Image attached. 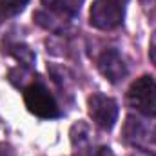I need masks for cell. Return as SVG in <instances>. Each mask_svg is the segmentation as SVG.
Listing matches in <instances>:
<instances>
[{"label":"cell","mask_w":156,"mask_h":156,"mask_svg":"<svg viewBox=\"0 0 156 156\" xmlns=\"http://www.w3.org/2000/svg\"><path fill=\"white\" fill-rule=\"evenodd\" d=\"M0 156H15V151L11 149V145L0 142Z\"/></svg>","instance_id":"obj_14"},{"label":"cell","mask_w":156,"mask_h":156,"mask_svg":"<svg viewBox=\"0 0 156 156\" xmlns=\"http://www.w3.org/2000/svg\"><path fill=\"white\" fill-rule=\"evenodd\" d=\"M87 111L93 122L104 131H111L118 120V104L102 93H94L87 98Z\"/></svg>","instance_id":"obj_4"},{"label":"cell","mask_w":156,"mask_h":156,"mask_svg":"<svg viewBox=\"0 0 156 156\" xmlns=\"http://www.w3.org/2000/svg\"><path fill=\"white\" fill-rule=\"evenodd\" d=\"M71 147H73V156H93V145H91V129L85 122H76L73 123L71 131Z\"/></svg>","instance_id":"obj_7"},{"label":"cell","mask_w":156,"mask_h":156,"mask_svg":"<svg viewBox=\"0 0 156 156\" xmlns=\"http://www.w3.org/2000/svg\"><path fill=\"white\" fill-rule=\"evenodd\" d=\"M9 82L15 85V87H18V89H26V87H29L37 78L35 75L31 73V67H26V66H18V67H15V69H11L9 71Z\"/></svg>","instance_id":"obj_10"},{"label":"cell","mask_w":156,"mask_h":156,"mask_svg":"<svg viewBox=\"0 0 156 156\" xmlns=\"http://www.w3.org/2000/svg\"><path fill=\"white\" fill-rule=\"evenodd\" d=\"M98 71L111 83L122 82L123 78L127 76V73H129L123 56L118 53L116 49H105L100 55V58H98Z\"/></svg>","instance_id":"obj_5"},{"label":"cell","mask_w":156,"mask_h":156,"mask_svg":"<svg viewBox=\"0 0 156 156\" xmlns=\"http://www.w3.org/2000/svg\"><path fill=\"white\" fill-rule=\"evenodd\" d=\"M35 22L38 24L40 27L55 33V35H67L71 31V20L73 18H67V16H62V15H56V13H51V11H37L33 15Z\"/></svg>","instance_id":"obj_8"},{"label":"cell","mask_w":156,"mask_h":156,"mask_svg":"<svg viewBox=\"0 0 156 156\" xmlns=\"http://www.w3.org/2000/svg\"><path fill=\"white\" fill-rule=\"evenodd\" d=\"M7 53L13 55V56L20 62V66L31 67V66L35 64V53H33L26 44H13V45H9V51H7Z\"/></svg>","instance_id":"obj_11"},{"label":"cell","mask_w":156,"mask_h":156,"mask_svg":"<svg viewBox=\"0 0 156 156\" xmlns=\"http://www.w3.org/2000/svg\"><path fill=\"white\" fill-rule=\"evenodd\" d=\"M127 0H94L89 11V24L102 31H111L123 22Z\"/></svg>","instance_id":"obj_2"},{"label":"cell","mask_w":156,"mask_h":156,"mask_svg":"<svg viewBox=\"0 0 156 156\" xmlns=\"http://www.w3.org/2000/svg\"><path fill=\"white\" fill-rule=\"evenodd\" d=\"M83 0H42V5L56 15L67 16V18H75L80 9H82Z\"/></svg>","instance_id":"obj_9"},{"label":"cell","mask_w":156,"mask_h":156,"mask_svg":"<svg viewBox=\"0 0 156 156\" xmlns=\"http://www.w3.org/2000/svg\"><path fill=\"white\" fill-rule=\"evenodd\" d=\"M154 140H156V129H154Z\"/></svg>","instance_id":"obj_18"},{"label":"cell","mask_w":156,"mask_h":156,"mask_svg":"<svg viewBox=\"0 0 156 156\" xmlns=\"http://www.w3.org/2000/svg\"><path fill=\"white\" fill-rule=\"evenodd\" d=\"M27 2L29 0H0V11H2V15L15 16L26 9Z\"/></svg>","instance_id":"obj_12"},{"label":"cell","mask_w":156,"mask_h":156,"mask_svg":"<svg viewBox=\"0 0 156 156\" xmlns=\"http://www.w3.org/2000/svg\"><path fill=\"white\" fill-rule=\"evenodd\" d=\"M24 102L29 113H33L38 118H44V120L58 118L62 115L55 96L40 80H35L29 87L24 89Z\"/></svg>","instance_id":"obj_1"},{"label":"cell","mask_w":156,"mask_h":156,"mask_svg":"<svg viewBox=\"0 0 156 156\" xmlns=\"http://www.w3.org/2000/svg\"><path fill=\"white\" fill-rule=\"evenodd\" d=\"M123 140L129 145L134 147H142L144 144H147L151 140V133L147 129V125L144 123V120L138 116H127L123 123Z\"/></svg>","instance_id":"obj_6"},{"label":"cell","mask_w":156,"mask_h":156,"mask_svg":"<svg viewBox=\"0 0 156 156\" xmlns=\"http://www.w3.org/2000/svg\"><path fill=\"white\" fill-rule=\"evenodd\" d=\"M131 156H154V154L149 153V151H142V149H138V151H134Z\"/></svg>","instance_id":"obj_16"},{"label":"cell","mask_w":156,"mask_h":156,"mask_svg":"<svg viewBox=\"0 0 156 156\" xmlns=\"http://www.w3.org/2000/svg\"><path fill=\"white\" fill-rule=\"evenodd\" d=\"M149 58H151V62L156 66V33L153 35L151 44H149Z\"/></svg>","instance_id":"obj_13"},{"label":"cell","mask_w":156,"mask_h":156,"mask_svg":"<svg viewBox=\"0 0 156 156\" xmlns=\"http://www.w3.org/2000/svg\"><path fill=\"white\" fill-rule=\"evenodd\" d=\"M127 104L144 116H156V82L151 76H140L127 91Z\"/></svg>","instance_id":"obj_3"},{"label":"cell","mask_w":156,"mask_h":156,"mask_svg":"<svg viewBox=\"0 0 156 156\" xmlns=\"http://www.w3.org/2000/svg\"><path fill=\"white\" fill-rule=\"evenodd\" d=\"M0 26H2V15H0Z\"/></svg>","instance_id":"obj_17"},{"label":"cell","mask_w":156,"mask_h":156,"mask_svg":"<svg viewBox=\"0 0 156 156\" xmlns=\"http://www.w3.org/2000/svg\"><path fill=\"white\" fill-rule=\"evenodd\" d=\"M96 156H115V153L111 151V147H102V149L96 153Z\"/></svg>","instance_id":"obj_15"}]
</instances>
